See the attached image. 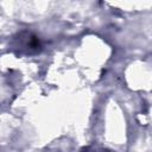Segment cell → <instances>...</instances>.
Instances as JSON below:
<instances>
[{"instance_id":"6da1fadb","label":"cell","mask_w":152,"mask_h":152,"mask_svg":"<svg viewBox=\"0 0 152 152\" xmlns=\"http://www.w3.org/2000/svg\"><path fill=\"white\" fill-rule=\"evenodd\" d=\"M14 48L20 52L25 53H36L40 50L42 45L39 39L30 32H21L14 38Z\"/></svg>"},{"instance_id":"7a4b0ae2","label":"cell","mask_w":152,"mask_h":152,"mask_svg":"<svg viewBox=\"0 0 152 152\" xmlns=\"http://www.w3.org/2000/svg\"><path fill=\"white\" fill-rule=\"evenodd\" d=\"M82 152H113V151L104 147H100V146H88Z\"/></svg>"}]
</instances>
